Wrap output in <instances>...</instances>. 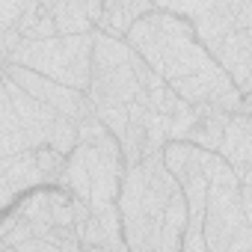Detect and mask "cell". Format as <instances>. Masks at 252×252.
I'll return each instance as SVG.
<instances>
[{"label":"cell","instance_id":"obj_2","mask_svg":"<svg viewBox=\"0 0 252 252\" xmlns=\"http://www.w3.org/2000/svg\"><path fill=\"white\" fill-rule=\"evenodd\" d=\"M3 74L12 77L24 92H30L33 98H39L42 104H48L51 110H57L60 116L65 119H74V122H83L89 116H95V104L89 101L86 92H77L71 86H63L39 71H30L24 65H3Z\"/></svg>","mask_w":252,"mask_h":252},{"label":"cell","instance_id":"obj_12","mask_svg":"<svg viewBox=\"0 0 252 252\" xmlns=\"http://www.w3.org/2000/svg\"><path fill=\"white\" fill-rule=\"evenodd\" d=\"M57 187L65 190V193H71L74 199L92 202V175H89V166H86V146H77V152L68 158V163H65Z\"/></svg>","mask_w":252,"mask_h":252},{"label":"cell","instance_id":"obj_15","mask_svg":"<svg viewBox=\"0 0 252 252\" xmlns=\"http://www.w3.org/2000/svg\"><path fill=\"white\" fill-rule=\"evenodd\" d=\"M95 116L104 122V128L122 143L125 137H128V125H131V113H128V107L125 104H110V107H98L95 110Z\"/></svg>","mask_w":252,"mask_h":252},{"label":"cell","instance_id":"obj_5","mask_svg":"<svg viewBox=\"0 0 252 252\" xmlns=\"http://www.w3.org/2000/svg\"><path fill=\"white\" fill-rule=\"evenodd\" d=\"M0 172H3V202L6 205L21 190L45 187V175L39 169L36 152H24L18 158H3V160H0Z\"/></svg>","mask_w":252,"mask_h":252},{"label":"cell","instance_id":"obj_3","mask_svg":"<svg viewBox=\"0 0 252 252\" xmlns=\"http://www.w3.org/2000/svg\"><path fill=\"white\" fill-rule=\"evenodd\" d=\"M3 95L12 101V107L18 110L21 116V125H24V137L30 143L33 152L39 149H51V134H54V125L60 119L57 110H51L48 104H42L39 98H33L30 92H24L12 77L3 74Z\"/></svg>","mask_w":252,"mask_h":252},{"label":"cell","instance_id":"obj_20","mask_svg":"<svg viewBox=\"0 0 252 252\" xmlns=\"http://www.w3.org/2000/svg\"><path fill=\"white\" fill-rule=\"evenodd\" d=\"M0 252H18V249H12V246H3V249H0Z\"/></svg>","mask_w":252,"mask_h":252},{"label":"cell","instance_id":"obj_18","mask_svg":"<svg viewBox=\"0 0 252 252\" xmlns=\"http://www.w3.org/2000/svg\"><path fill=\"white\" fill-rule=\"evenodd\" d=\"M77 234H80V243H83V249L86 246H110V237H107V231L101 228V222L92 217L86 225H80L77 228Z\"/></svg>","mask_w":252,"mask_h":252},{"label":"cell","instance_id":"obj_1","mask_svg":"<svg viewBox=\"0 0 252 252\" xmlns=\"http://www.w3.org/2000/svg\"><path fill=\"white\" fill-rule=\"evenodd\" d=\"M246 214L240 202V187H208V211H205V243L208 252H228L237 234L246 228Z\"/></svg>","mask_w":252,"mask_h":252},{"label":"cell","instance_id":"obj_19","mask_svg":"<svg viewBox=\"0 0 252 252\" xmlns=\"http://www.w3.org/2000/svg\"><path fill=\"white\" fill-rule=\"evenodd\" d=\"M240 202H243L246 222H249V228H252V187H240Z\"/></svg>","mask_w":252,"mask_h":252},{"label":"cell","instance_id":"obj_9","mask_svg":"<svg viewBox=\"0 0 252 252\" xmlns=\"http://www.w3.org/2000/svg\"><path fill=\"white\" fill-rule=\"evenodd\" d=\"M202 160H205V149H199L193 143H169L163 152V163L178 178L181 187L187 181H193L196 175H202Z\"/></svg>","mask_w":252,"mask_h":252},{"label":"cell","instance_id":"obj_13","mask_svg":"<svg viewBox=\"0 0 252 252\" xmlns=\"http://www.w3.org/2000/svg\"><path fill=\"white\" fill-rule=\"evenodd\" d=\"M18 217L33 225H54V208H51V190H36L18 205Z\"/></svg>","mask_w":252,"mask_h":252},{"label":"cell","instance_id":"obj_8","mask_svg":"<svg viewBox=\"0 0 252 252\" xmlns=\"http://www.w3.org/2000/svg\"><path fill=\"white\" fill-rule=\"evenodd\" d=\"M158 3H146V0H140V3H125V0H110V3H104V18L98 21V30L107 33V36H116V39H125L131 33V27L155 12Z\"/></svg>","mask_w":252,"mask_h":252},{"label":"cell","instance_id":"obj_11","mask_svg":"<svg viewBox=\"0 0 252 252\" xmlns=\"http://www.w3.org/2000/svg\"><path fill=\"white\" fill-rule=\"evenodd\" d=\"M95 51H92V71H110V68H122V65H131L134 60V48L125 42V39H116V36H107L95 27Z\"/></svg>","mask_w":252,"mask_h":252},{"label":"cell","instance_id":"obj_6","mask_svg":"<svg viewBox=\"0 0 252 252\" xmlns=\"http://www.w3.org/2000/svg\"><path fill=\"white\" fill-rule=\"evenodd\" d=\"M214 60L228 71V77L234 80V86L240 89L249 77H252V39L246 30H234L214 54Z\"/></svg>","mask_w":252,"mask_h":252},{"label":"cell","instance_id":"obj_7","mask_svg":"<svg viewBox=\"0 0 252 252\" xmlns=\"http://www.w3.org/2000/svg\"><path fill=\"white\" fill-rule=\"evenodd\" d=\"M234 169H252V116L249 113H234L220 152Z\"/></svg>","mask_w":252,"mask_h":252},{"label":"cell","instance_id":"obj_16","mask_svg":"<svg viewBox=\"0 0 252 252\" xmlns=\"http://www.w3.org/2000/svg\"><path fill=\"white\" fill-rule=\"evenodd\" d=\"M27 12V0H0V33L18 30V21Z\"/></svg>","mask_w":252,"mask_h":252},{"label":"cell","instance_id":"obj_10","mask_svg":"<svg viewBox=\"0 0 252 252\" xmlns=\"http://www.w3.org/2000/svg\"><path fill=\"white\" fill-rule=\"evenodd\" d=\"M51 15L57 21V33L60 36H89L95 33V21L86 12V3L80 0H57V3H48Z\"/></svg>","mask_w":252,"mask_h":252},{"label":"cell","instance_id":"obj_14","mask_svg":"<svg viewBox=\"0 0 252 252\" xmlns=\"http://www.w3.org/2000/svg\"><path fill=\"white\" fill-rule=\"evenodd\" d=\"M202 175L211 181V184H222V187H240V178L234 172V166L217 155V152H205V160H202Z\"/></svg>","mask_w":252,"mask_h":252},{"label":"cell","instance_id":"obj_4","mask_svg":"<svg viewBox=\"0 0 252 252\" xmlns=\"http://www.w3.org/2000/svg\"><path fill=\"white\" fill-rule=\"evenodd\" d=\"M143 86L134 74L131 65L122 68H110V71H92V86H89V101L98 107H110V104H134L140 98Z\"/></svg>","mask_w":252,"mask_h":252},{"label":"cell","instance_id":"obj_17","mask_svg":"<svg viewBox=\"0 0 252 252\" xmlns=\"http://www.w3.org/2000/svg\"><path fill=\"white\" fill-rule=\"evenodd\" d=\"M77 131H80V146H95L101 137H107V134H110L98 116H89V119L77 122Z\"/></svg>","mask_w":252,"mask_h":252},{"label":"cell","instance_id":"obj_21","mask_svg":"<svg viewBox=\"0 0 252 252\" xmlns=\"http://www.w3.org/2000/svg\"><path fill=\"white\" fill-rule=\"evenodd\" d=\"M246 33H249V39H252V30H246Z\"/></svg>","mask_w":252,"mask_h":252}]
</instances>
